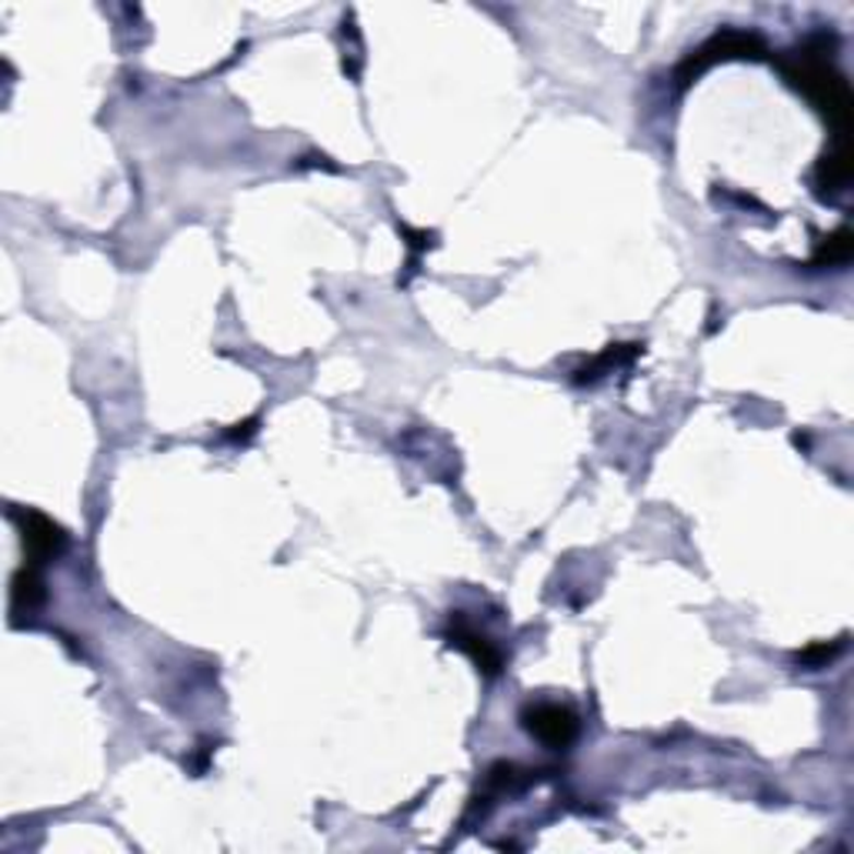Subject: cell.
Returning <instances> with one entry per match:
<instances>
[{
    "mask_svg": "<svg viewBox=\"0 0 854 854\" xmlns=\"http://www.w3.org/2000/svg\"><path fill=\"white\" fill-rule=\"evenodd\" d=\"M778 68L784 74V81L802 91L825 117L834 131V141H851V128H854V97L851 87L844 81V74L834 68L831 60V47L828 37H811L802 47L787 50Z\"/></svg>",
    "mask_w": 854,
    "mask_h": 854,
    "instance_id": "1",
    "label": "cell"
},
{
    "mask_svg": "<svg viewBox=\"0 0 854 854\" xmlns=\"http://www.w3.org/2000/svg\"><path fill=\"white\" fill-rule=\"evenodd\" d=\"M768 54L771 50L758 34L727 27V31H717L714 37H708L698 50L688 54V60L678 68V81H681V87H688L695 78H701L714 64H727V60H764Z\"/></svg>",
    "mask_w": 854,
    "mask_h": 854,
    "instance_id": "2",
    "label": "cell"
},
{
    "mask_svg": "<svg viewBox=\"0 0 854 854\" xmlns=\"http://www.w3.org/2000/svg\"><path fill=\"white\" fill-rule=\"evenodd\" d=\"M14 521H17V531H21V544H24V565H47L54 558H60V551L68 547V534L60 524H54L47 514L40 511H27V508H17L14 511Z\"/></svg>",
    "mask_w": 854,
    "mask_h": 854,
    "instance_id": "3",
    "label": "cell"
},
{
    "mask_svg": "<svg viewBox=\"0 0 854 854\" xmlns=\"http://www.w3.org/2000/svg\"><path fill=\"white\" fill-rule=\"evenodd\" d=\"M524 727L547 748H568L578 738V714L568 704H531L521 714Z\"/></svg>",
    "mask_w": 854,
    "mask_h": 854,
    "instance_id": "4",
    "label": "cell"
},
{
    "mask_svg": "<svg viewBox=\"0 0 854 854\" xmlns=\"http://www.w3.org/2000/svg\"><path fill=\"white\" fill-rule=\"evenodd\" d=\"M851 174H854V161H851V141H834L818 167H815V188L821 198H838L847 185H851Z\"/></svg>",
    "mask_w": 854,
    "mask_h": 854,
    "instance_id": "5",
    "label": "cell"
},
{
    "mask_svg": "<svg viewBox=\"0 0 854 854\" xmlns=\"http://www.w3.org/2000/svg\"><path fill=\"white\" fill-rule=\"evenodd\" d=\"M451 644L461 648V651L477 664L481 675H487V678H498V675H501L505 657H501V651L495 648V641L487 638V634H481V631H474L471 625H464L461 618H458L454 628H451Z\"/></svg>",
    "mask_w": 854,
    "mask_h": 854,
    "instance_id": "6",
    "label": "cell"
},
{
    "mask_svg": "<svg viewBox=\"0 0 854 854\" xmlns=\"http://www.w3.org/2000/svg\"><path fill=\"white\" fill-rule=\"evenodd\" d=\"M44 604V581L34 565H24L11 581V607L14 615H34Z\"/></svg>",
    "mask_w": 854,
    "mask_h": 854,
    "instance_id": "7",
    "label": "cell"
},
{
    "mask_svg": "<svg viewBox=\"0 0 854 854\" xmlns=\"http://www.w3.org/2000/svg\"><path fill=\"white\" fill-rule=\"evenodd\" d=\"M641 351H644L641 344H612V347H607L601 357H594L591 364H584L581 371H574V381H578V384H584V381H594V378L607 375L612 368H621V364H631V360H634Z\"/></svg>",
    "mask_w": 854,
    "mask_h": 854,
    "instance_id": "8",
    "label": "cell"
},
{
    "mask_svg": "<svg viewBox=\"0 0 854 854\" xmlns=\"http://www.w3.org/2000/svg\"><path fill=\"white\" fill-rule=\"evenodd\" d=\"M851 254H854V237H851L847 227H838L834 234H828L818 244L811 264H818V268H844L851 261Z\"/></svg>",
    "mask_w": 854,
    "mask_h": 854,
    "instance_id": "9",
    "label": "cell"
},
{
    "mask_svg": "<svg viewBox=\"0 0 854 854\" xmlns=\"http://www.w3.org/2000/svg\"><path fill=\"white\" fill-rule=\"evenodd\" d=\"M844 648V641H831V644H815V648H808V651H802L798 654V664H805V667H825L838 651Z\"/></svg>",
    "mask_w": 854,
    "mask_h": 854,
    "instance_id": "10",
    "label": "cell"
},
{
    "mask_svg": "<svg viewBox=\"0 0 854 854\" xmlns=\"http://www.w3.org/2000/svg\"><path fill=\"white\" fill-rule=\"evenodd\" d=\"M401 234L407 237V244H411V251H414V254H420V251H427V248H435V234H427V230L401 227Z\"/></svg>",
    "mask_w": 854,
    "mask_h": 854,
    "instance_id": "11",
    "label": "cell"
},
{
    "mask_svg": "<svg viewBox=\"0 0 854 854\" xmlns=\"http://www.w3.org/2000/svg\"><path fill=\"white\" fill-rule=\"evenodd\" d=\"M254 431H258V420L251 417V420H244V424H234V431H230L227 438H234V441H248Z\"/></svg>",
    "mask_w": 854,
    "mask_h": 854,
    "instance_id": "12",
    "label": "cell"
}]
</instances>
